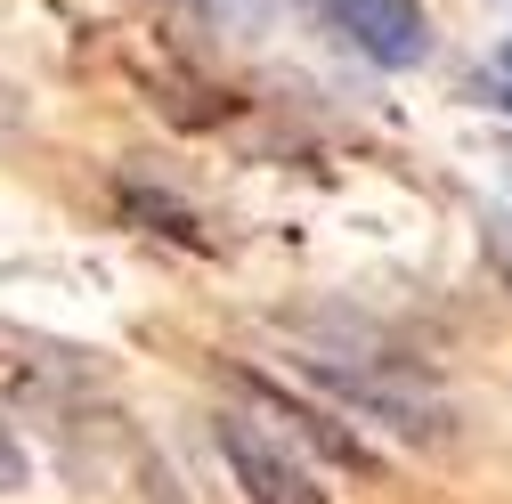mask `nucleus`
<instances>
[{
  "instance_id": "obj_4",
  "label": "nucleus",
  "mask_w": 512,
  "mask_h": 504,
  "mask_svg": "<svg viewBox=\"0 0 512 504\" xmlns=\"http://www.w3.org/2000/svg\"><path fill=\"white\" fill-rule=\"evenodd\" d=\"M244 383L261 391V399H269V407H277L285 423H293V439H309V448H326V456H334V464H350V472H374V456H366V439H358V431H350L342 415H317L309 399H293L285 383H269V374H244Z\"/></svg>"
},
{
  "instance_id": "obj_3",
  "label": "nucleus",
  "mask_w": 512,
  "mask_h": 504,
  "mask_svg": "<svg viewBox=\"0 0 512 504\" xmlns=\"http://www.w3.org/2000/svg\"><path fill=\"white\" fill-rule=\"evenodd\" d=\"M301 9L326 25L334 41H350L358 57H374V66H391V74L423 66V49H431L423 0H301Z\"/></svg>"
},
{
  "instance_id": "obj_6",
  "label": "nucleus",
  "mask_w": 512,
  "mask_h": 504,
  "mask_svg": "<svg viewBox=\"0 0 512 504\" xmlns=\"http://www.w3.org/2000/svg\"><path fill=\"white\" fill-rule=\"evenodd\" d=\"M25 472H33V456H25V439L9 431V415H0V496H17Z\"/></svg>"
},
{
  "instance_id": "obj_7",
  "label": "nucleus",
  "mask_w": 512,
  "mask_h": 504,
  "mask_svg": "<svg viewBox=\"0 0 512 504\" xmlns=\"http://www.w3.org/2000/svg\"><path fill=\"white\" fill-rule=\"evenodd\" d=\"M472 98H480V106H512V82H504V74H488V82H472Z\"/></svg>"
},
{
  "instance_id": "obj_5",
  "label": "nucleus",
  "mask_w": 512,
  "mask_h": 504,
  "mask_svg": "<svg viewBox=\"0 0 512 504\" xmlns=\"http://www.w3.org/2000/svg\"><path fill=\"white\" fill-rule=\"evenodd\" d=\"M122 204H131V220H147V228L163 220V236H179L187 252H204V244H212V236L196 228V212H187V204H171L163 187H139V179H122Z\"/></svg>"
},
{
  "instance_id": "obj_1",
  "label": "nucleus",
  "mask_w": 512,
  "mask_h": 504,
  "mask_svg": "<svg viewBox=\"0 0 512 504\" xmlns=\"http://www.w3.org/2000/svg\"><path fill=\"white\" fill-rule=\"evenodd\" d=\"M301 383H317L334 407L399 431V439H423V448H439L447 423H456V407H447V391L431 383V374L399 350H342V342H301Z\"/></svg>"
},
{
  "instance_id": "obj_9",
  "label": "nucleus",
  "mask_w": 512,
  "mask_h": 504,
  "mask_svg": "<svg viewBox=\"0 0 512 504\" xmlns=\"http://www.w3.org/2000/svg\"><path fill=\"white\" fill-rule=\"evenodd\" d=\"M504 277H512V252H504Z\"/></svg>"
},
{
  "instance_id": "obj_2",
  "label": "nucleus",
  "mask_w": 512,
  "mask_h": 504,
  "mask_svg": "<svg viewBox=\"0 0 512 504\" xmlns=\"http://www.w3.org/2000/svg\"><path fill=\"white\" fill-rule=\"evenodd\" d=\"M212 448H220L228 480L244 488V504H334L326 488H317L309 456L293 448V439H285L277 423H261V415H236V407H220V415H212Z\"/></svg>"
},
{
  "instance_id": "obj_8",
  "label": "nucleus",
  "mask_w": 512,
  "mask_h": 504,
  "mask_svg": "<svg viewBox=\"0 0 512 504\" xmlns=\"http://www.w3.org/2000/svg\"><path fill=\"white\" fill-rule=\"evenodd\" d=\"M496 66H504V74H512V41H504V57H496Z\"/></svg>"
}]
</instances>
